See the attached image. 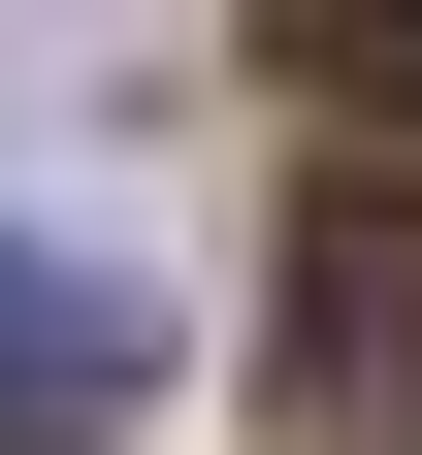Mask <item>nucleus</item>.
<instances>
[{
  "label": "nucleus",
  "instance_id": "f257e3e1",
  "mask_svg": "<svg viewBox=\"0 0 422 455\" xmlns=\"http://www.w3.org/2000/svg\"><path fill=\"white\" fill-rule=\"evenodd\" d=\"M292 455H422V196L390 163L292 196Z\"/></svg>",
  "mask_w": 422,
  "mask_h": 455
},
{
  "label": "nucleus",
  "instance_id": "f03ea898",
  "mask_svg": "<svg viewBox=\"0 0 422 455\" xmlns=\"http://www.w3.org/2000/svg\"><path fill=\"white\" fill-rule=\"evenodd\" d=\"M163 390V325H131V260H33V228H0V455H98Z\"/></svg>",
  "mask_w": 422,
  "mask_h": 455
},
{
  "label": "nucleus",
  "instance_id": "7ed1b4c3",
  "mask_svg": "<svg viewBox=\"0 0 422 455\" xmlns=\"http://www.w3.org/2000/svg\"><path fill=\"white\" fill-rule=\"evenodd\" d=\"M325 66H357V98H422V0H357V33H325Z\"/></svg>",
  "mask_w": 422,
  "mask_h": 455
}]
</instances>
